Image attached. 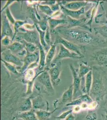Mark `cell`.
<instances>
[{
  "instance_id": "cell-5",
  "label": "cell",
  "mask_w": 107,
  "mask_h": 120,
  "mask_svg": "<svg viewBox=\"0 0 107 120\" xmlns=\"http://www.w3.org/2000/svg\"><path fill=\"white\" fill-rule=\"evenodd\" d=\"M67 34L70 36L72 38L81 43H88L91 42L93 39L91 34L84 32L72 30H69Z\"/></svg>"
},
{
  "instance_id": "cell-1",
  "label": "cell",
  "mask_w": 107,
  "mask_h": 120,
  "mask_svg": "<svg viewBox=\"0 0 107 120\" xmlns=\"http://www.w3.org/2000/svg\"><path fill=\"white\" fill-rule=\"evenodd\" d=\"M37 80L44 87L47 92L50 96L54 95L55 90L52 82L48 71L47 70L42 71L37 76Z\"/></svg>"
},
{
  "instance_id": "cell-7",
  "label": "cell",
  "mask_w": 107,
  "mask_h": 120,
  "mask_svg": "<svg viewBox=\"0 0 107 120\" xmlns=\"http://www.w3.org/2000/svg\"><path fill=\"white\" fill-rule=\"evenodd\" d=\"M2 59L15 65L22 67L24 64L23 60L15 56L9 50L6 51L2 53Z\"/></svg>"
},
{
  "instance_id": "cell-8",
  "label": "cell",
  "mask_w": 107,
  "mask_h": 120,
  "mask_svg": "<svg viewBox=\"0 0 107 120\" xmlns=\"http://www.w3.org/2000/svg\"><path fill=\"white\" fill-rule=\"evenodd\" d=\"M56 44H61L63 45L65 48L69 50L72 52H74L75 53L77 54V55H79L80 56L83 57L82 54L80 51V49L79 46L77 45L74 44L70 41L66 39L65 38L60 37L56 40Z\"/></svg>"
},
{
  "instance_id": "cell-22",
  "label": "cell",
  "mask_w": 107,
  "mask_h": 120,
  "mask_svg": "<svg viewBox=\"0 0 107 120\" xmlns=\"http://www.w3.org/2000/svg\"><path fill=\"white\" fill-rule=\"evenodd\" d=\"M93 76H92V71H89L86 75L85 77V83L84 86V92L87 94H89V92L91 90V86L92 85Z\"/></svg>"
},
{
  "instance_id": "cell-21",
  "label": "cell",
  "mask_w": 107,
  "mask_h": 120,
  "mask_svg": "<svg viewBox=\"0 0 107 120\" xmlns=\"http://www.w3.org/2000/svg\"><path fill=\"white\" fill-rule=\"evenodd\" d=\"M39 49L40 59L38 66V70L40 71H41L43 70L44 68L45 67L46 55L43 46L41 44H39Z\"/></svg>"
},
{
  "instance_id": "cell-2",
  "label": "cell",
  "mask_w": 107,
  "mask_h": 120,
  "mask_svg": "<svg viewBox=\"0 0 107 120\" xmlns=\"http://www.w3.org/2000/svg\"><path fill=\"white\" fill-rule=\"evenodd\" d=\"M70 67L72 72L73 76V100L75 99L81 95V91L80 90L81 79L79 76L78 70L76 69L72 64H70Z\"/></svg>"
},
{
  "instance_id": "cell-19",
  "label": "cell",
  "mask_w": 107,
  "mask_h": 120,
  "mask_svg": "<svg viewBox=\"0 0 107 120\" xmlns=\"http://www.w3.org/2000/svg\"><path fill=\"white\" fill-rule=\"evenodd\" d=\"M32 99L31 97L27 98L22 103L19 107L20 112H27L33 110V105Z\"/></svg>"
},
{
  "instance_id": "cell-4",
  "label": "cell",
  "mask_w": 107,
  "mask_h": 120,
  "mask_svg": "<svg viewBox=\"0 0 107 120\" xmlns=\"http://www.w3.org/2000/svg\"><path fill=\"white\" fill-rule=\"evenodd\" d=\"M67 58L80 59L82 57L79 55H77V54L68 50L66 48H65L63 45L60 44V50L58 54L56 56V57L54 58L52 63L55 64L58 62L60 61L61 59Z\"/></svg>"
},
{
  "instance_id": "cell-9",
  "label": "cell",
  "mask_w": 107,
  "mask_h": 120,
  "mask_svg": "<svg viewBox=\"0 0 107 120\" xmlns=\"http://www.w3.org/2000/svg\"><path fill=\"white\" fill-rule=\"evenodd\" d=\"M32 101L33 102V109L48 111L49 104L47 101L41 96H38L32 98Z\"/></svg>"
},
{
  "instance_id": "cell-18",
  "label": "cell",
  "mask_w": 107,
  "mask_h": 120,
  "mask_svg": "<svg viewBox=\"0 0 107 120\" xmlns=\"http://www.w3.org/2000/svg\"><path fill=\"white\" fill-rule=\"evenodd\" d=\"M96 60L100 64H107V49L98 52L96 55Z\"/></svg>"
},
{
  "instance_id": "cell-6",
  "label": "cell",
  "mask_w": 107,
  "mask_h": 120,
  "mask_svg": "<svg viewBox=\"0 0 107 120\" xmlns=\"http://www.w3.org/2000/svg\"><path fill=\"white\" fill-rule=\"evenodd\" d=\"M73 86L72 85L64 92L60 99L54 102V108H57L56 106L58 105L62 104L66 105L67 104L70 103L73 100Z\"/></svg>"
},
{
  "instance_id": "cell-14",
  "label": "cell",
  "mask_w": 107,
  "mask_h": 120,
  "mask_svg": "<svg viewBox=\"0 0 107 120\" xmlns=\"http://www.w3.org/2000/svg\"><path fill=\"white\" fill-rule=\"evenodd\" d=\"M13 32L11 29V27L10 25L8 19H7L6 16H4L3 18V26L2 29V38L8 36L9 37H13Z\"/></svg>"
},
{
  "instance_id": "cell-32",
  "label": "cell",
  "mask_w": 107,
  "mask_h": 120,
  "mask_svg": "<svg viewBox=\"0 0 107 120\" xmlns=\"http://www.w3.org/2000/svg\"><path fill=\"white\" fill-rule=\"evenodd\" d=\"M79 98H80V99H81L83 103L84 102V103H86L88 104L89 103L90 104L92 102V100L89 96L88 94H82L80 96Z\"/></svg>"
},
{
  "instance_id": "cell-35",
  "label": "cell",
  "mask_w": 107,
  "mask_h": 120,
  "mask_svg": "<svg viewBox=\"0 0 107 120\" xmlns=\"http://www.w3.org/2000/svg\"><path fill=\"white\" fill-rule=\"evenodd\" d=\"M11 42V40L9 37L8 36H5L2 38V44L5 46H8L9 45Z\"/></svg>"
},
{
  "instance_id": "cell-30",
  "label": "cell",
  "mask_w": 107,
  "mask_h": 120,
  "mask_svg": "<svg viewBox=\"0 0 107 120\" xmlns=\"http://www.w3.org/2000/svg\"><path fill=\"white\" fill-rule=\"evenodd\" d=\"M39 8L42 12L44 13L48 16H51L53 14V11L51 9L49 6L47 5H40L39 6Z\"/></svg>"
},
{
  "instance_id": "cell-3",
  "label": "cell",
  "mask_w": 107,
  "mask_h": 120,
  "mask_svg": "<svg viewBox=\"0 0 107 120\" xmlns=\"http://www.w3.org/2000/svg\"><path fill=\"white\" fill-rule=\"evenodd\" d=\"M62 68L61 61L58 62L54 64L51 68L48 69V72L50 76L52 82L53 86H58L61 81L60 75Z\"/></svg>"
},
{
  "instance_id": "cell-10",
  "label": "cell",
  "mask_w": 107,
  "mask_h": 120,
  "mask_svg": "<svg viewBox=\"0 0 107 120\" xmlns=\"http://www.w3.org/2000/svg\"><path fill=\"white\" fill-rule=\"evenodd\" d=\"M9 51L14 55L23 56L27 54V51L23 44L20 42H15L8 47Z\"/></svg>"
},
{
  "instance_id": "cell-36",
  "label": "cell",
  "mask_w": 107,
  "mask_h": 120,
  "mask_svg": "<svg viewBox=\"0 0 107 120\" xmlns=\"http://www.w3.org/2000/svg\"><path fill=\"white\" fill-rule=\"evenodd\" d=\"M25 23V22L24 21H17L15 22V34L16 33V31L19 28V27L21 26H22V25H23Z\"/></svg>"
},
{
  "instance_id": "cell-27",
  "label": "cell",
  "mask_w": 107,
  "mask_h": 120,
  "mask_svg": "<svg viewBox=\"0 0 107 120\" xmlns=\"http://www.w3.org/2000/svg\"><path fill=\"white\" fill-rule=\"evenodd\" d=\"M1 61L3 62L4 65L11 72L14 74H18L19 73L17 69L16 65L1 59Z\"/></svg>"
},
{
  "instance_id": "cell-15",
  "label": "cell",
  "mask_w": 107,
  "mask_h": 120,
  "mask_svg": "<svg viewBox=\"0 0 107 120\" xmlns=\"http://www.w3.org/2000/svg\"><path fill=\"white\" fill-rule=\"evenodd\" d=\"M56 51V43H54L51 45L50 49L46 55V64L45 68L46 70H48L49 67L51 64L54 58L55 55Z\"/></svg>"
},
{
  "instance_id": "cell-25",
  "label": "cell",
  "mask_w": 107,
  "mask_h": 120,
  "mask_svg": "<svg viewBox=\"0 0 107 120\" xmlns=\"http://www.w3.org/2000/svg\"><path fill=\"white\" fill-rule=\"evenodd\" d=\"M20 39H22V40H20V42L22 44L24 43L23 45L25 46V48L27 52L30 53H34V52L36 51L37 47L34 44L27 42L22 38Z\"/></svg>"
},
{
  "instance_id": "cell-20",
  "label": "cell",
  "mask_w": 107,
  "mask_h": 120,
  "mask_svg": "<svg viewBox=\"0 0 107 120\" xmlns=\"http://www.w3.org/2000/svg\"><path fill=\"white\" fill-rule=\"evenodd\" d=\"M22 37L20 38L27 42L34 44L38 41V37L35 32H29L26 33H24Z\"/></svg>"
},
{
  "instance_id": "cell-13",
  "label": "cell",
  "mask_w": 107,
  "mask_h": 120,
  "mask_svg": "<svg viewBox=\"0 0 107 120\" xmlns=\"http://www.w3.org/2000/svg\"><path fill=\"white\" fill-rule=\"evenodd\" d=\"M61 10L64 14L73 19L78 20L82 14L84 13L85 8L83 7L78 11H72L64 7H61Z\"/></svg>"
},
{
  "instance_id": "cell-24",
  "label": "cell",
  "mask_w": 107,
  "mask_h": 120,
  "mask_svg": "<svg viewBox=\"0 0 107 120\" xmlns=\"http://www.w3.org/2000/svg\"><path fill=\"white\" fill-rule=\"evenodd\" d=\"M91 71H92L91 68L84 64V63H82L80 64L79 69L78 71L79 76L80 79H81Z\"/></svg>"
},
{
  "instance_id": "cell-26",
  "label": "cell",
  "mask_w": 107,
  "mask_h": 120,
  "mask_svg": "<svg viewBox=\"0 0 107 120\" xmlns=\"http://www.w3.org/2000/svg\"><path fill=\"white\" fill-rule=\"evenodd\" d=\"M39 27V26H38V25H36L37 30L40 34V40L41 44L42 45L43 48H45L46 49H47L48 48V45L45 41V36L46 34V31L41 30Z\"/></svg>"
},
{
  "instance_id": "cell-33",
  "label": "cell",
  "mask_w": 107,
  "mask_h": 120,
  "mask_svg": "<svg viewBox=\"0 0 107 120\" xmlns=\"http://www.w3.org/2000/svg\"><path fill=\"white\" fill-rule=\"evenodd\" d=\"M6 15H7V19H8V20L10 21V22H11V23L13 24H15V20L14 19L13 16L11 15V12H10L9 8H7L6 9Z\"/></svg>"
},
{
  "instance_id": "cell-23",
  "label": "cell",
  "mask_w": 107,
  "mask_h": 120,
  "mask_svg": "<svg viewBox=\"0 0 107 120\" xmlns=\"http://www.w3.org/2000/svg\"><path fill=\"white\" fill-rule=\"evenodd\" d=\"M67 23L66 20L64 19H56L50 18L48 19L49 27L50 29H53L61 24Z\"/></svg>"
},
{
  "instance_id": "cell-37",
  "label": "cell",
  "mask_w": 107,
  "mask_h": 120,
  "mask_svg": "<svg viewBox=\"0 0 107 120\" xmlns=\"http://www.w3.org/2000/svg\"><path fill=\"white\" fill-rule=\"evenodd\" d=\"M73 109V112H74L75 113H77L78 112L80 111L81 110V106L80 105L78 106H74V108Z\"/></svg>"
},
{
  "instance_id": "cell-29",
  "label": "cell",
  "mask_w": 107,
  "mask_h": 120,
  "mask_svg": "<svg viewBox=\"0 0 107 120\" xmlns=\"http://www.w3.org/2000/svg\"><path fill=\"white\" fill-rule=\"evenodd\" d=\"M96 33L107 38V26H102L95 28Z\"/></svg>"
},
{
  "instance_id": "cell-11",
  "label": "cell",
  "mask_w": 107,
  "mask_h": 120,
  "mask_svg": "<svg viewBox=\"0 0 107 120\" xmlns=\"http://www.w3.org/2000/svg\"><path fill=\"white\" fill-rule=\"evenodd\" d=\"M38 59V53H33L28 54L23 60L24 64L18 71L19 72L22 73L24 72L33 63H34L35 62H37Z\"/></svg>"
},
{
  "instance_id": "cell-17",
  "label": "cell",
  "mask_w": 107,
  "mask_h": 120,
  "mask_svg": "<svg viewBox=\"0 0 107 120\" xmlns=\"http://www.w3.org/2000/svg\"><path fill=\"white\" fill-rule=\"evenodd\" d=\"M86 4L87 3L85 2H74L67 3L64 7L70 10L78 11L84 7Z\"/></svg>"
},
{
  "instance_id": "cell-38",
  "label": "cell",
  "mask_w": 107,
  "mask_h": 120,
  "mask_svg": "<svg viewBox=\"0 0 107 120\" xmlns=\"http://www.w3.org/2000/svg\"><path fill=\"white\" fill-rule=\"evenodd\" d=\"M65 120H75L74 116L72 113H71L65 119Z\"/></svg>"
},
{
  "instance_id": "cell-28",
  "label": "cell",
  "mask_w": 107,
  "mask_h": 120,
  "mask_svg": "<svg viewBox=\"0 0 107 120\" xmlns=\"http://www.w3.org/2000/svg\"><path fill=\"white\" fill-rule=\"evenodd\" d=\"M68 17L69 18V20H68L69 28L73 27L76 26H82L83 22L84 21V19L77 20V19H72L69 16H68Z\"/></svg>"
},
{
  "instance_id": "cell-31",
  "label": "cell",
  "mask_w": 107,
  "mask_h": 120,
  "mask_svg": "<svg viewBox=\"0 0 107 120\" xmlns=\"http://www.w3.org/2000/svg\"><path fill=\"white\" fill-rule=\"evenodd\" d=\"M72 112H73V109H70V110H69L68 111L63 112V113H61V114L59 115V116L56 117L55 118L57 119V120H58L65 119Z\"/></svg>"
},
{
  "instance_id": "cell-39",
  "label": "cell",
  "mask_w": 107,
  "mask_h": 120,
  "mask_svg": "<svg viewBox=\"0 0 107 120\" xmlns=\"http://www.w3.org/2000/svg\"></svg>"
},
{
  "instance_id": "cell-34",
  "label": "cell",
  "mask_w": 107,
  "mask_h": 120,
  "mask_svg": "<svg viewBox=\"0 0 107 120\" xmlns=\"http://www.w3.org/2000/svg\"><path fill=\"white\" fill-rule=\"evenodd\" d=\"M49 26H48L46 32V34L45 36V41L48 45H49L50 43L51 39H50V34L49 33Z\"/></svg>"
},
{
  "instance_id": "cell-16",
  "label": "cell",
  "mask_w": 107,
  "mask_h": 120,
  "mask_svg": "<svg viewBox=\"0 0 107 120\" xmlns=\"http://www.w3.org/2000/svg\"><path fill=\"white\" fill-rule=\"evenodd\" d=\"M58 109V108H55L52 111L44 110H38L35 111V113L37 117L39 120H49L52 114Z\"/></svg>"
},
{
  "instance_id": "cell-12",
  "label": "cell",
  "mask_w": 107,
  "mask_h": 120,
  "mask_svg": "<svg viewBox=\"0 0 107 120\" xmlns=\"http://www.w3.org/2000/svg\"><path fill=\"white\" fill-rule=\"evenodd\" d=\"M21 119L23 120H39L37 117L34 109L27 112H19L14 116L13 119Z\"/></svg>"
}]
</instances>
